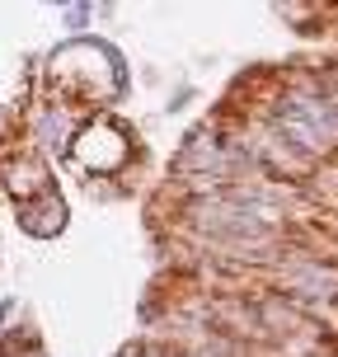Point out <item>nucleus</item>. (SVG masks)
<instances>
[{
  "label": "nucleus",
  "instance_id": "f257e3e1",
  "mask_svg": "<svg viewBox=\"0 0 338 357\" xmlns=\"http://www.w3.org/2000/svg\"><path fill=\"white\" fill-rule=\"evenodd\" d=\"M52 75H56L61 89H71L75 99H94V104L123 89L118 61H113L104 47H94V43H71V47H61V52L52 56Z\"/></svg>",
  "mask_w": 338,
  "mask_h": 357
},
{
  "label": "nucleus",
  "instance_id": "f03ea898",
  "mask_svg": "<svg viewBox=\"0 0 338 357\" xmlns=\"http://www.w3.org/2000/svg\"><path fill=\"white\" fill-rule=\"evenodd\" d=\"M277 127L301 151H329V146H338V104L320 99V94H291L277 108Z\"/></svg>",
  "mask_w": 338,
  "mask_h": 357
},
{
  "label": "nucleus",
  "instance_id": "7ed1b4c3",
  "mask_svg": "<svg viewBox=\"0 0 338 357\" xmlns=\"http://www.w3.org/2000/svg\"><path fill=\"white\" fill-rule=\"evenodd\" d=\"M75 155H80V165L85 169H118V165L127 160V142L118 127H89V132H80V142H75Z\"/></svg>",
  "mask_w": 338,
  "mask_h": 357
},
{
  "label": "nucleus",
  "instance_id": "20e7f679",
  "mask_svg": "<svg viewBox=\"0 0 338 357\" xmlns=\"http://www.w3.org/2000/svg\"><path fill=\"white\" fill-rule=\"evenodd\" d=\"M61 216H66V207H61V197H43V202H29L24 207V226L33 235H52V231H61Z\"/></svg>",
  "mask_w": 338,
  "mask_h": 357
}]
</instances>
